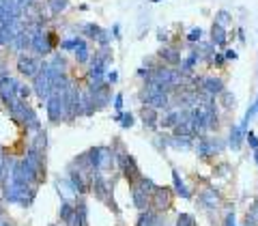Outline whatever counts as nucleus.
<instances>
[{
	"label": "nucleus",
	"instance_id": "obj_1",
	"mask_svg": "<svg viewBox=\"0 0 258 226\" xmlns=\"http://www.w3.org/2000/svg\"><path fill=\"white\" fill-rule=\"evenodd\" d=\"M3 196L7 203L20 205L24 209H28L35 203L37 196V185H26V183H15V181H5L3 183Z\"/></svg>",
	"mask_w": 258,
	"mask_h": 226
},
{
	"label": "nucleus",
	"instance_id": "obj_2",
	"mask_svg": "<svg viewBox=\"0 0 258 226\" xmlns=\"http://www.w3.org/2000/svg\"><path fill=\"white\" fill-rule=\"evenodd\" d=\"M157 183L149 179V177H140L138 181L132 183V203L134 207L138 209V211H147V209H151V196L153 192H155Z\"/></svg>",
	"mask_w": 258,
	"mask_h": 226
},
{
	"label": "nucleus",
	"instance_id": "obj_3",
	"mask_svg": "<svg viewBox=\"0 0 258 226\" xmlns=\"http://www.w3.org/2000/svg\"><path fill=\"white\" fill-rule=\"evenodd\" d=\"M84 155L95 173H108L112 168H116V159H114V153H112V147H93V149L84 151Z\"/></svg>",
	"mask_w": 258,
	"mask_h": 226
},
{
	"label": "nucleus",
	"instance_id": "obj_4",
	"mask_svg": "<svg viewBox=\"0 0 258 226\" xmlns=\"http://www.w3.org/2000/svg\"><path fill=\"white\" fill-rule=\"evenodd\" d=\"M112 190H114V183H110L106 177H103V173H95L93 181H91V192L95 194V198L106 203L114 213H120L118 205L114 203V196H112Z\"/></svg>",
	"mask_w": 258,
	"mask_h": 226
},
{
	"label": "nucleus",
	"instance_id": "obj_5",
	"mask_svg": "<svg viewBox=\"0 0 258 226\" xmlns=\"http://www.w3.org/2000/svg\"><path fill=\"white\" fill-rule=\"evenodd\" d=\"M32 91L37 93V97H39L41 101H45L47 97L54 93V88H52V78H50V65H47L45 61H41V67H39V71L35 74V78H32Z\"/></svg>",
	"mask_w": 258,
	"mask_h": 226
},
{
	"label": "nucleus",
	"instance_id": "obj_6",
	"mask_svg": "<svg viewBox=\"0 0 258 226\" xmlns=\"http://www.w3.org/2000/svg\"><path fill=\"white\" fill-rule=\"evenodd\" d=\"M30 50L35 56H50L54 52V39L45 28H35L32 30V41H30Z\"/></svg>",
	"mask_w": 258,
	"mask_h": 226
},
{
	"label": "nucleus",
	"instance_id": "obj_7",
	"mask_svg": "<svg viewBox=\"0 0 258 226\" xmlns=\"http://www.w3.org/2000/svg\"><path fill=\"white\" fill-rule=\"evenodd\" d=\"M224 151V144L222 140L217 138H207V136H198V142H196V153L203 161H209L211 157H215L217 153Z\"/></svg>",
	"mask_w": 258,
	"mask_h": 226
},
{
	"label": "nucleus",
	"instance_id": "obj_8",
	"mask_svg": "<svg viewBox=\"0 0 258 226\" xmlns=\"http://www.w3.org/2000/svg\"><path fill=\"white\" fill-rule=\"evenodd\" d=\"M172 194L174 190L172 188H166V185H157L155 192H153V196H151V209L153 211H168V209L172 207Z\"/></svg>",
	"mask_w": 258,
	"mask_h": 226
},
{
	"label": "nucleus",
	"instance_id": "obj_9",
	"mask_svg": "<svg viewBox=\"0 0 258 226\" xmlns=\"http://www.w3.org/2000/svg\"><path fill=\"white\" fill-rule=\"evenodd\" d=\"M45 112H47V121L50 123H60L64 121V101H62V93H52L45 99Z\"/></svg>",
	"mask_w": 258,
	"mask_h": 226
},
{
	"label": "nucleus",
	"instance_id": "obj_10",
	"mask_svg": "<svg viewBox=\"0 0 258 226\" xmlns=\"http://www.w3.org/2000/svg\"><path fill=\"white\" fill-rule=\"evenodd\" d=\"M67 179H69L71 185H74L78 196H86V194L91 192V179H88L80 168H76L74 164H69V168H67Z\"/></svg>",
	"mask_w": 258,
	"mask_h": 226
},
{
	"label": "nucleus",
	"instance_id": "obj_11",
	"mask_svg": "<svg viewBox=\"0 0 258 226\" xmlns=\"http://www.w3.org/2000/svg\"><path fill=\"white\" fill-rule=\"evenodd\" d=\"M39 67H41V59L35 54H26V52H22L18 56V71L24 76V78H35V74L39 71Z\"/></svg>",
	"mask_w": 258,
	"mask_h": 226
},
{
	"label": "nucleus",
	"instance_id": "obj_12",
	"mask_svg": "<svg viewBox=\"0 0 258 226\" xmlns=\"http://www.w3.org/2000/svg\"><path fill=\"white\" fill-rule=\"evenodd\" d=\"M80 32H82L84 39H93V41H97L99 47H108L110 45L108 30H103L101 26H97V24H82V26H80Z\"/></svg>",
	"mask_w": 258,
	"mask_h": 226
},
{
	"label": "nucleus",
	"instance_id": "obj_13",
	"mask_svg": "<svg viewBox=\"0 0 258 226\" xmlns=\"http://www.w3.org/2000/svg\"><path fill=\"white\" fill-rule=\"evenodd\" d=\"M64 226H88V207L84 196L74 200V215L64 222Z\"/></svg>",
	"mask_w": 258,
	"mask_h": 226
},
{
	"label": "nucleus",
	"instance_id": "obj_14",
	"mask_svg": "<svg viewBox=\"0 0 258 226\" xmlns=\"http://www.w3.org/2000/svg\"><path fill=\"white\" fill-rule=\"evenodd\" d=\"M198 205L203 209H209V211H213V209H217L222 205V194L220 190L215 188H205L203 192L198 194Z\"/></svg>",
	"mask_w": 258,
	"mask_h": 226
},
{
	"label": "nucleus",
	"instance_id": "obj_15",
	"mask_svg": "<svg viewBox=\"0 0 258 226\" xmlns=\"http://www.w3.org/2000/svg\"><path fill=\"white\" fill-rule=\"evenodd\" d=\"M198 91H203V93L211 95V97H217V95H222V93L226 91V84H224L222 78H217V76H207V78H203V82H200Z\"/></svg>",
	"mask_w": 258,
	"mask_h": 226
},
{
	"label": "nucleus",
	"instance_id": "obj_16",
	"mask_svg": "<svg viewBox=\"0 0 258 226\" xmlns=\"http://www.w3.org/2000/svg\"><path fill=\"white\" fill-rule=\"evenodd\" d=\"M157 59L164 63L166 67H179L181 65V52L176 50V47H172V45H164V47H159Z\"/></svg>",
	"mask_w": 258,
	"mask_h": 226
},
{
	"label": "nucleus",
	"instance_id": "obj_17",
	"mask_svg": "<svg viewBox=\"0 0 258 226\" xmlns=\"http://www.w3.org/2000/svg\"><path fill=\"white\" fill-rule=\"evenodd\" d=\"M140 119L147 129H151V132H155V129L159 127V110H155L153 106H144L140 110Z\"/></svg>",
	"mask_w": 258,
	"mask_h": 226
},
{
	"label": "nucleus",
	"instance_id": "obj_18",
	"mask_svg": "<svg viewBox=\"0 0 258 226\" xmlns=\"http://www.w3.org/2000/svg\"><path fill=\"white\" fill-rule=\"evenodd\" d=\"M172 190H174L176 196H181V198H185V200L191 198V192H189L187 185H185L183 177H181V173L176 171V168H172Z\"/></svg>",
	"mask_w": 258,
	"mask_h": 226
},
{
	"label": "nucleus",
	"instance_id": "obj_19",
	"mask_svg": "<svg viewBox=\"0 0 258 226\" xmlns=\"http://www.w3.org/2000/svg\"><path fill=\"white\" fill-rule=\"evenodd\" d=\"M211 43L215 47H226V43H228V32H226V26L213 22V26H211Z\"/></svg>",
	"mask_w": 258,
	"mask_h": 226
},
{
	"label": "nucleus",
	"instance_id": "obj_20",
	"mask_svg": "<svg viewBox=\"0 0 258 226\" xmlns=\"http://www.w3.org/2000/svg\"><path fill=\"white\" fill-rule=\"evenodd\" d=\"M243 142H245V129H241L239 125H232L230 136H228V147L232 151H239L241 147H243Z\"/></svg>",
	"mask_w": 258,
	"mask_h": 226
},
{
	"label": "nucleus",
	"instance_id": "obj_21",
	"mask_svg": "<svg viewBox=\"0 0 258 226\" xmlns=\"http://www.w3.org/2000/svg\"><path fill=\"white\" fill-rule=\"evenodd\" d=\"M136 226H161V213L153 211V209H147V211H140Z\"/></svg>",
	"mask_w": 258,
	"mask_h": 226
},
{
	"label": "nucleus",
	"instance_id": "obj_22",
	"mask_svg": "<svg viewBox=\"0 0 258 226\" xmlns=\"http://www.w3.org/2000/svg\"><path fill=\"white\" fill-rule=\"evenodd\" d=\"M194 140L196 138H191V136H170V147L176 149V151H189L194 149Z\"/></svg>",
	"mask_w": 258,
	"mask_h": 226
},
{
	"label": "nucleus",
	"instance_id": "obj_23",
	"mask_svg": "<svg viewBox=\"0 0 258 226\" xmlns=\"http://www.w3.org/2000/svg\"><path fill=\"white\" fill-rule=\"evenodd\" d=\"M56 190H58L62 200H74V198H78V194L74 190V185L69 183V179H56Z\"/></svg>",
	"mask_w": 258,
	"mask_h": 226
},
{
	"label": "nucleus",
	"instance_id": "obj_24",
	"mask_svg": "<svg viewBox=\"0 0 258 226\" xmlns=\"http://www.w3.org/2000/svg\"><path fill=\"white\" fill-rule=\"evenodd\" d=\"M181 121V110H168L164 119H159V127H164V129H172L176 123Z\"/></svg>",
	"mask_w": 258,
	"mask_h": 226
},
{
	"label": "nucleus",
	"instance_id": "obj_25",
	"mask_svg": "<svg viewBox=\"0 0 258 226\" xmlns=\"http://www.w3.org/2000/svg\"><path fill=\"white\" fill-rule=\"evenodd\" d=\"M30 147L32 149H37V151H43L47 149V134L43 132V129H39V132L32 134V142H30Z\"/></svg>",
	"mask_w": 258,
	"mask_h": 226
},
{
	"label": "nucleus",
	"instance_id": "obj_26",
	"mask_svg": "<svg viewBox=\"0 0 258 226\" xmlns=\"http://www.w3.org/2000/svg\"><path fill=\"white\" fill-rule=\"evenodd\" d=\"M76 61L80 63V65H88V61H91V50H88V43H86V39H84V41L82 43H80L78 47H76Z\"/></svg>",
	"mask_w": 258,
	"mask_h": 226
},
{
	"label": "nucleus",
	"instance_id": "obj_27",
	"mask_svg": "<svg viewBox=\"0 0 258 226\" xmlns=\"http://www.w3.org/2000/svg\"><path fill=\"white\" fill-rule=\"evenodd\" d=\"M196 50H198V54L200 56H203V61H211V56L215 54V45L211 43V41H198V47H196Z\"/></svg>",
	"mask_w": 258,
	"mask_h": 226
},
{
	"label": "nucleus",
	"instance_id": "obj_28",
	"mask_svg": "<svg viewBox=\"0 0 258 226\" xmlns=\"http://www.w3.org/2000/svg\"><path fill=\"white\" fill-rule=\"evenodd\" d=\"M47 9H50L52 15L64 13L69 9V0H47Z\"/></svg>",
	"mask_w": 258,
	"mask_h": 226
},
{
	"label": "nucleus",
	"instance_id": "obj_29",
	"mask_svg": "<svg viewBox=\"0 0 258 226\" xmlns=\"http://www.w3.org/2000/svg\"><path fill=\"white\" fill-rule=\"evenodd\" d=\"M71 215H74V200H62V203H60V209H58V217H60V222L64 224Z\"/></svg>",
	"mask_w": 258,
	"mask_h": 226
},
{
	"label": "nucleus",
	"instance_id": "obj_30",
	"mask_svg": "<svg viewBox=\"0 0 258 226\" xmlns=\"http://www.w3.org/2000/svg\"><path fill=\"white\" fill-rule=\"evenodd\" d=\"M114 121H116V123H120V127H123V129H129V127H134V115H132V112H116V117H114Z\"/></svg>",
	"mask_w": 258,
	"mask_h": 226
},
{
	"label": "nucleus",
	"instance_id": "obj_31",
	"mask_svg": "<svg viewBox=\"0 0 258 226\" xmlns=\"http://www.w3.org/2000/svg\"><path fill=\"white\" fill-rule=\"evenodd\" d=\"M82 41H84V37H69V39H62V41H60V50H62V52H74Z\"/></svg>",
	"mask_w": 258,
	"mask_h": 226
},
{
	"label": "nucleus",
	"instance_id": "obj_32",
	"mask_svg": "<svg viewBox=\"0 0 258 226\" xmlns=\"http://www.w3.org/2000/svg\"><path fill=\"white\" fill-rule=\"evenodd\" d=\"M174 226H196V217H194L191 213H181L179 217H176Z\"/></svg>",
	"mask_w": 258,
	"mask_h": 226
},
{
	"label": "nucleus",
	"instance_id": "obj_33",
	"mask_svg": "<svg viewBox=\"0 0 258 226\" xmlns=\"http://www.w3.org/2000/svg\"><path fill=\"white\" fill-rule=\"evenodd\" d=\"M203 28L200 26H194L189 32H187V43H198V41H203Z\"/></svg>",
	"mask_w": 258,
	"mask_h": 226
},
{
	"label": "nucleus",
	"instance_id": "obj_34",
	"mask_svg": "<svg viewBox=\"0 0 258 226\" xmlns=\"http://www.w3.org/2000/svg\"><path fill=\"white\" fill-rule=\"evenodd\" d=\"M155 147H157L159 151L168 149V147H170V136H166V134H159V136H155Z\"/></svg>",
	"mask_w": 258,
	"mask_h": 226
},
{
	"label": "nucleus",
	"instance_id": "obj_35",
	"mask_svg": "<svg viewBox=\"0 0 258 226\" xmlns=\"http://www.w3.org/2000/svg\"><path fill=\"white\" fill-rule=\"evenodd\" d=\"M247 222L258 226V198L252 203V207H249V211H247Z\"/></svg>",
	"mask_w": 258,
	"mask_h": 226
},
{
	"label": "nucleus",
	"instance_id": "obj_36",
	"mask_svg": "<svg viewBox=\"0 0 258 226\" xmlns=\"http://www.w3.org/2000/svg\"><path fill=\"white\" fill-rule=\"evenodd\" d=\"M215 22L217 24H222V26H228V24L232 22V18H230V13L228 11H217V15H215Z\"/></svg>",
	"mask_w": 258,
	"mask_h": 226
},
{
	"label": "nucleus",
	"instance_id": "obj_37",
	"mask_svg": "<svg viewBox=\"0 0 258 226\" xmlns=\"http://www.w3.org/2000/svg\"><path fill=\"white\" fill-rule=\"evenodd\" d=\"M209 65H215V67H224V65H226L224 52H215V54L211 56V61H209Z\"/></svg>",
	"mask_w": 258,
	"mask_h": 226
},
{
	"label": "nucleus",
	"instance_id": "obj_38",
	"mask_svg": "<svg viewBox=\"0 0 258 226\" xmlns=\"http://www.w3.org/2000/svg\"><path fill=\"white\" fill-rule=\"evenodd\" d=\"M30 93H32V86H28V84H22V82H20V86H18V97H20V99L26 101L28 97H30Z\"/></svg>",
	"mask_w": 258,
	"mask_h": 226
},
{
	"label": "nucleus",
	"instance_id": "obj_39",
	"mask_svg": "<svg viewBox=\"0 0 258 226\" xmlns=\"http://www.w3.org/2000/svg\"><path fill=\"white\" fill-rule=\"evenodd\" d=\"M245 142L249 144V149H252V151L258 149V136L254 132H245Z\"/></svg>",
	"mask_w": 258,
	"mask_h": 226
},
{
	"label": "nucleus",
	"instance_id": "obj_40",
	"mask_svg": "<svg viewBox=\"0 0 258 226\" xmlns=\"http://www.w3.org/2000/svg\"><path fill=\"white\" fill-rule=\"evenodd\" d=\"M222 106H226V108H230V106H235V95L232 93H228V91H224L222 95Z\"/></svg>",
	"mask_w": 258,
	"mask_h": 226
},
{
	"label": "nucleus",
	"instance_id": "obj_41",
	"mask_svg": "<svg viewBox=\"0 0 258 226\" xmlns=\"http://www.w3.org/2000/svg\"><path fill=\"white\" fill-rule=\"evenodd\" d=\"M106 82H108L110 86L118 82V71H116V69H108V71H106Z\"/></svg>",
	"mask_w": 258,
	"mask_h": 226
},
{
	"label": "nucleus",
	"instance_id": "obj_42",
	"mask_svg": "<svg viewBox=\"0 0 258 226\" xmlns=\"http://www.w3.org/2000/svg\"><path fill=\"white\" fill-rule=\"evenodd\" d=\"M224 226H237V215H235V211H228V213H226Z\"/></svg>",
	"mask_w": 258,
	"mask_h": 226
},
{
	"label": "nucleus",
	"instance_id": "obj_43",
	"mask_svg": "<svg viewBox=\"0 0 258 226\" xmlns=\"http://www.w3.org/2000/svg\"><path fill=\"white\" fill-rule=\"evenodd\" d=\"M114 110L116 112H123V93H116L114 95Z\"/></svg>",
	"mask_w": 258,
	"mask_h": 226
},
{
	"label": "nucleus",
	"instance_id": "obj_44",
	"mask_svg": "<svg viewBox=\"0 0 258 226\" xmlns=\"http://www.w3.org/2000/svg\"><path fill=\"white\" fill-rule=\"evenodd\" d=\"M168 37H170V35H168L166 30H161V28L157 30V41L159 43H168Z\"/></svg>",
	"mask_w": 258,
	"mask_h": 226
},
{
	"label": "nucleus",
	"instance_id": "obj_45",
	"mask_svg": "<svg viewBox=\"0 0 258 226\" xmlns=\"http://www.w3.org/2000/svg\"><path fill=\"white\" fill-rule=\"evenodd\" d=\"M224 56H226V61H237V59H239L237 50H226V52H224Z\"/></svg>",
	"mask_w": 258,
	"mask_h": 226
},
{
	"label": "nucleus",
	"instance_id": "obj_46",
	"mask_svg": "<svg viewBox=\"0 0 258 226\" xmlns=\"http://www.w3.org/2000/svg\"><path fill=\"white\" fill-rule=\"evenodd\" d=\"M112 35H114V39H120V26H118V24L112 26Z\"/></svg>",
	"mask_w": 258,
	"mask_h": 226
},
{
	"label": "nucleus",
	"instance_id": "obj_47",
	"mask_svg": "<svg viewBox=\"0 0 258 226\" xmlns=\"http://www.w3.org/2000/svg\"><path fill=\"white\" fill-rule=\"evenodd\" d=\"M237 37H239V41H241V43H245V30H243V28H239V30H237Z\"/></svg>",
	"mask_w": 258,
	"mask_h": 226
},
{
	"label": "nucleus",
	"instance_id": "obj_48",
	"mask_svg": "<svg viewBox=\"0 0 258 226\" xmlns=\"http://www.w3.org/2000/svg\"><path fill=\"white\" fill-rule=\"evenodd\" d=\"M0 226H13L11 222H7V220H0Z\"/></svg>",
	"mask_w": 258,
	"mask_h": 226
},
{
	"label": "nucleus",
	"instance_id": "obj_49",
	"mask_svg": "<svg viewBox=\"0 0 258 226\" xmlns=\"http://www.w3.org/2000/svg\"><path fill=\"white\" fill-rule=\"evenodd\" d=\"M3 71H5V61L0 59V74H3Z\"/></svg>",
	"mask_w": 258,
	"mask_h": 226
},
{
	"label": "nucleus",
	"instance_id": "obj_50",
	"mask_svg": "<svg viewBox=\"0 0 258 226\" xmlns=\"http://www.w3.org/2000/svg\"><path fill=\"white\" fill-rule=\"evenodd\" d=\"M254 159H256V168H258V149L254 151Z\"/></svg>",
	"mask_w": 258,
	"mask_h": 226
},
{
	"label": "nucleus",
	"instance_id": "obj_51",
	"mask_svg": "<svg viewBox=\"0 0 258 226\" xmlns=\"http://www.w3.org/2000/svg\"><path fill=\"white\" fill-rule=\"evenodd\" d=\"M151 3H155V5H157V3H161V0H151Z\"/></svg>",
	"mask_w": 258,
	"mask_h": 226
},
{
	"label": "nucleus",
	"instance_id": "obj_52",
	"mask_svg": "<svg viewBox=\"0 0 258 226\" xmlns=\"http://www.w3.org/2000/svg\"><path fill=\"white\" fill-rule=\"evenodd\" d=\"M245 226H256V224H249V222H247V224H245Z\"/></svg>",
	"mask_w": 258,
	"mask_h": 226
},
{
	"label": "nucleus",
	"instance_id": "obj_53",
	"mask_svg": "<svg viewBox=\"0 0 258 226\" xmlns=\"http://www.w3.org/2000/svg\"><path fill=\"white\" fill-rule=\"evenodd\" d=\"M256 106H258V99H256Z\"/></svg>",
	"mask_w": 258,
	"mask_h": 226
},
{
	"label": "nucleus",
	"instance_id": "obj_54",
	"mask_svg": "<svg viewBox=\"0 0 258 226\" xmlns=\"http://www.w3.org/2000/svg\"><path fill=\"white\" fill-rule=\"evenodd\" d=\"M50 226H56V224H50Z\"/></svg>",
	"mask_w": 258,
	"mask_h": 226
}]
</instances>
